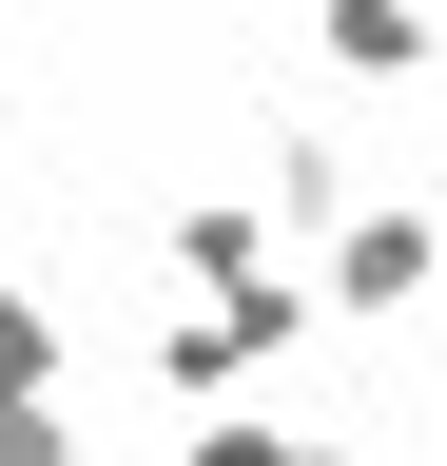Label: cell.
<instances>
[{
	"label": "cell",
	"mask_w": 447,
	"mask_h": 466,
	"mask_svg": "<svg viewBox=\"0 0 447 466\" xmlns=\"http://www.w3.org/2000/svg\"><path fill=\"white\" fill-rule=\"evenodd\" d=\"M0 466H78V447H59V389H39V408H0Z\"/></svg>",
	"instance_id": "7"
},
{
	"label": "cell",
	"mask_w": 447,
	"mask_h": 466,
	"mask_svg": "<svg viewBox=\"0 0 447 466\" xmlns=\"http://www.w3.org/2000/svg\"><path fill=\"white\" fill-rule=\"evenodd\" d=\"M176 466H350V447H330V428H272V408H195Z\"/></svg>",
	"instance_id": "5"
},
{
	"label": "cell",
	"mask_w": 447,
	"mask_h": 466,
	"mask_svg": "<svg viewBox=\"0 0 447 466\" xmlns=\"http://www.w3.org/2000/svg\"><path fill=\"white\" fill-rule=\"evenodd\" d=\"M272 214H292L311 253H330V233L370 214V156H350V137H272Z\"/></svg>",
	"instance_id": "3"
},
{
	"label": "cell",
	"mask_w": 447,
	"mask_h": 466,
	"mask_svg": "<svg viewBox=\"0 0 447 466\" xmlns=\"http://www.w3.org/2000/svg\"><path fill=\"white\" fill-rule=\"evenodd\" d=\"M39 389H59V291L0 272V408H39Z\"/></svg>",
	"instance_id": "6"
},
{
	"label": "cell",
	"mask_w": 447,
	"mask_h": 466,
	"mask_svg": "<svg viewBox=\"0 0 447 466\" xmlns=\"http://www.w3.org/2000/svg\"><path fill=\"white\" fill-rule=\"evenodd\" d=\"M330 78H428V0H311Z\"/></svg>",
	"instance_id": "4"
},
{
	"label": "cell",
	"mask_w": 447,
	"mask_h": 466,
	"mask_svg": "<svg viewBox=\"0 0 447 466\" xmlns=\"http://www.w3.org/2000/svg\"><path fill=\"white\" fill-rule=\"evenodd\" d=\"M311 272H330V330H409L428 291H447V214H428V195H370Z\"/></svg>",
	"instance_id": "1"
},
{
	"label": "cell",
	"mask_w": 447,
	"mask_h": 466,
	"mask_svg": "<svg viewBox=\"0 0 447 466\" xmlns=\"http://www.w3.org/2000/svg\"><path fill=\"white\" fill-rule=\"evenodd\" d=\"M272 272H311V253H272L253 195H176V291H272Z\"/></svg>",
	"instance_id": "2"
}]
</instances>
